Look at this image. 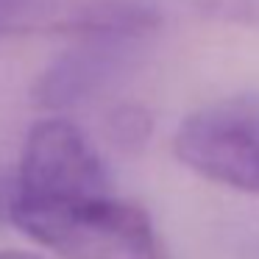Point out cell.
Segmentation results:
<instances>
[{"instance_id": "6da1fadb", "label": "cell", "mask_w": 259, "mask_h": 259, "mask_svg": "<svg viewBox=\"0 0 259 259\" xmlns=\"http://www.w3.org/2000/svg\"><path fill=\"white\" fill-rule=\"evenodd\" d=\"M9 220L59 259H167L142 206L112 192L73 198H9Z\"/></svg>"}, {"instance_id": "7a4b0ae2", "label": "cell", "mask_w": 259, "mask_h": 259, "mask_svg": "<svg viewBox=\"0 0 259 259\" xmlns=\"http://www.w3.org/2000/svg\"><path fill=\"white\" fill-rule=\"evenodd\" d=\"M173 153L214 184L259 195V95H231L181 120Z\"/></svg>"}, {"instance_id": "3957f363", "label": "cell", "mask_w": 259, "mask_h": 259, "mask_svg": "<svg viewBox=\"0 0 259 259\" xmlns=\"http://www.w3.org/2000/svg\"><path fill=\"white\" fill-rule=\"evenodd\" d=\"M101 192H112V184L84 131L64 117L39 120L25 137L12 195L73 198Z\"/></svg>"}, {"instance_id": "277c9868", "label": "cell", "mask_w": 259, "mask_h": 259, "mask_svg": "<svg viewBox=\"0 0 259 259\" xmlns=\"http://www.w3.org/2000/svg\"><path fill=\"white\" fill-rule=\"evenodd\" d=\"M159 23L148 0H0V36H148Z\"/></svg>"}, {"instance_id": "5b68a950", "label": "cell", "mask_w": 259, "mask_h": 259, "mask_svg": "<svg viewBox=\"0 0 259 259\" xmlns=\"http://www.w3.org/2000/svg\"><path fill=\"white\" fill-rule=\"evenodd\" d=\"M145 36H87L56 56L34 81V103L42 109H67L106 90L131 64Z\"/></svg>"}, {"instance_id": "8992f818", "label": "cell", "mask_w": 259, "mask_h": 259, "mask_svg": "<svg viewBox=\"0 0 259 259\" xmlns=\"http://www.w3.org/2000/svg\"><path fill=\"white\" fill-rule=\"evenodd\" d=\"M153 128V120L148 114V109L137 106V103H120L117 109H112L106 117V137L120 148V151H140L148 142Z\"/></svg>"}, {"instance_id": "52a82bcc", "label": "cell", "mask_w": 259, "mask_h": 259, "mask_svg": "<svg viewBox=\"0 0 259 259\" xmlns=\"http://www.w3.org/2000/svg\"><path fill=\"white\" fill-rule=\"evenodd\" d=\"M195 9L214 23L259 28V0H195Z\"/></svg>"}, {"instance_id": "ba28073f", "label": "cell", "mask_w": 259, "mask_h": 259, "mask_svg": "<svg viewBox=\"0 0 259 259\" xmlns=\"http://www.w3.org/2000/svg\"><path fill=\"white\" fill-rule=\"evenodd\" d=\"M9 198H12V190L6 187V181L0 179V220L9 214Z\"/></svg>"}, {"instance_id": "9c48e42d", "label": "cell", "mask_w": 259, "mask_h": 259, "mask_svg": "<svg viewBox=\"0 0 259 259\" xmlns=\"http://www.w3.org/2000/svg\"><path fill=\"white\" fill-rule=\"evenodd\" d=\"M0 259H42V256H36V253H28V251H17V248H12V251H0Z\"/></svg>"}]
</instances>
